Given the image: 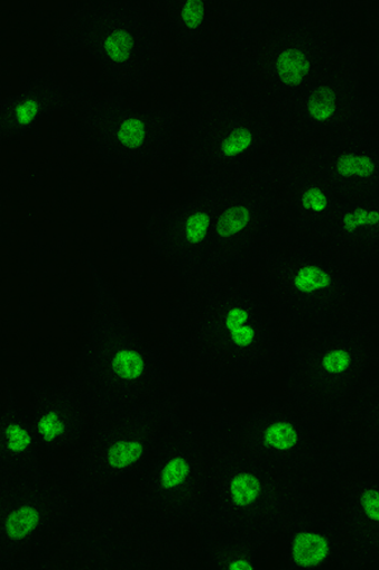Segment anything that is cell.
<instances>
[{
  "instance_id": "9a60e30c",
  "label": "cell",
  "mask_w": 379,
  "mask_h": 570,
  "mask_svg": "<svg viewBox=\"0 0 379 570\" xmlns=\"http://www.w3.org/2000/svg\"><path fill=\"white\" fill-rule=\"evenodd\" d=\"M179 419L174 404L94 417L76 452L70 484L97 489L140 474Z\"/></svg>"
},
{
  "instance_id": "30bf717a",
  "label": "cell",
  "mask_w": 379,
  "mask_h": 570,
  "mask_svg": "<svg viewBox=\"0 0 379 570\" xmlns=\"http://www.w3.org/2000/svg\"><path fill=\"white\" fill-rule=\"evenodd\" d=\"M69 110L89 149L114 167L157 173L180 161L188 115L181 104L136 106L123 96L81 90Z\"/></svg>"
},
{
  "instance_id": "ac0fdd59",
  "label": "cell",
  "mask_w": 379,
  "mask_h": 570,
  "mask_svg": "<svg viewBox=\"0 0 379 570\" xmlns=\"http://www.w3.org/2000/svg\"><path fill=\"white\" fill-rule=\"evenodd\" d=\"M221 189L199 186L189 197L156 207L146 218L148 249L169 265L181 285L205 281L206 255Z\"/></svg>"
},
{
  "instance_id": "7a4b0ae2",
  "label": "cell",
  "mask_w": 379,
  "mask_h": 570,
  "mask_svg": "<svg viewBox=\"0 0 379 570\" xmlns=\"http://www.w3.org/2000/svg\"><path fill=\"white\" fill-rule=\"evenodd\" d=\"M326 2H256L217 70L220 85L243 91L280 117L343 40Z\"/></svg>"
},
{
  "instance_id": "603a6c76",
  "label": "cell",
  "mask_w": 379,
  "mask_h": 570,
  "mask_svg": "<svg viewBox=\"0 0 379 570\" xmlns=\"http://www.w3.org/2000/svg\"><path fill=\"white\" fill-rule=\"evenodd\" d=\"M24 410L42 452L73 453L86 440L94 416L67 383L37 384L27 394Z\"/></svg>"
},
{
  "instance_id": "5b68a950",
  "label": "cell",
  "mask_w": 379,
  "mask_h": 570,
  "mask_svg": "<svg viewBox=\"0 0 379 570\" xmlns=\"http://www.w3.org/2000/svg\"><path fill=\"white\" fill-rule=\"evenodd\" d=\"M286 145L279 116L220 85L201 89L188 109L180 163L198 187H225L271 167Z\"/></svg>"
},
{
  "instance_id": "e0dca14e",
  "label": "cell",
  "mask_w": 379,
  "mask_h": 570,
  "mask_svg": "<svg viewBox=\"0 0 379 570\" xmlns=\"http://www.w3.org/2000/svg\"><path fill=\"white\" fill-rule=\"evenodd\" d=\"M159 13L169 51L182 79L218 68L251 17L256 2L160 0Z\"/></svg>"
},
{
  "instance_id": "d6986e66",
  "label": "cell",
  "mask_w": 379,
  "mask_h": 570,
  "mask_svg": "<svg viewBox=\"0 0 379 570\" xmlns=\"http://www.w3.org/2000/svg\"><path fill=\"white\" fill-rule=\"evenodd\" d=\"M276 165L286 215L282 240L326 245L343 198L300 147L286 145Z\"/></svg>"
},
{
  "instance_id": "f546056e",
  "label": "cell",
  "mask_w": 379,
  "mask_h": 570,
  "mask_svg": "<svg viewBox=\"0 0 379 570\" xmlns=\"http://www.w3.org/2000/svg\"><path fill=\"white\" fill-rule=\"evenodd\" d=\"M373 318L379 335V308L376 312H373Z\"/></svg>"
},
{
  "instance_id": "44dd1931",
  "label": "cell",
  "mask_w": 379,
  "mask_h": 570,
  "mask_svg": "<svg viewBox=\"0 0 379 570\" xmlns=\"http://www.w3.org/2000/svg\"><path fill=\"white\" fill-rule=\"evenodd\" d=\"M277 539L289 569H349L345 531L323 492L305 501L285 521Z\"/></svg>"
},
{
  "instance_id": "9c48e42d",
  "label": "cell",
  "mask_w": 379,
  "mask_h": 570,
  "mask_svg": "<svg viewBox=\"0 0 379 570\" xmlns=\"http://www.w3.org/2000/svg\"><path fill=\"white\" fill-rule=\"evenodd\" d=\"M216 426L292 490L303 495L326 491L336 469L329 426L285 397L227 413Z\"/></svg>"
},
{
  "instance_id": "8fae6325",
  "label": "cell",
  "mask_w": 379,
  "mask_h": 570,
  "mask_svg": "<svg viewBox=\"0 0 379 570\" xmlns=\"http://www.w3.org/2000/svg\"><path fill=\"white\" fill-rule=\"evenodd\" d=\"M212 425L174 422L137 475L134 499L148 521L172 534L208 525L215 482Z\"/></svg>"
},
{
  "instance_id": "ba28073f",
  "label": "cell",
  "mask_w": 379,
  "mask_h": 570,
  "mask_svg": "<svg viewBox=\"0 0 379 570\" xmlns=\"http://www.w3.org/2000/svg\"><path fill=\"white\" fill-rule=\"evenodd\" d=\"M367 274L326 245L286 238L257 263L252 279L289 334L369 307Z\"/></svg>"
},
{
  "instance_id": "6da1fadb",
  "label": "cell",
  "mask_w": 379,
  "mask_h": 570,
  "mask_svg": "<svg viewBox=\"0 0 379 570\" xmlns=\"http://www.w3.org/2000/svg\"><path fill=\"white\" fill-rule=\"evenodd\" d=\"M286 330L252 278L182 285L166 322L171 361L220 390H245L283 366Z\"/></svg>"
},
{
  "instance_id": "2e32d148",
  "label": "cell",
  "mask_w": 379,
  "mask_h": 570,
  "mask_svg": "<svg viewBox=\"0 0 379 570\" xmlns=\"http://www.w3.org/2000/svg\"><path fill=\"white\" fill-rule=\"evenodd\" d=\"M70 485L67 476L41 472L2 483L0 568L26 567L48 553L57 538Z\"/></svg>"
},
{
  "instance_id": "484cf974",
  "label": "cell",
  "mask_w": 379,
  "mask_h": 570,
  "mask_svg": "<svg viewBox=\"0 0 379 570\" xmlns=\"http://www.w3.org/2000/svg\"><path fill=\"white\" fill-rule=\"evenodd\" d=\"M326 246L360 271L379 265V202L345 200Z\"/></svg>"
},
{
  "instance_id": "5bb4252c",
  "label": "cell",
  "mask_w": 379,
  "mask_h": 570,
  "mask_svg": "<svg viewBox=\"0 0 379 570\" xmlns=\"http://www.w3.org/2000/svg\"><path fill=\"white\" fill-rule=\"evenodd\" d=\"M289 145L379 128V100L357 41L341 40L320 71L281 116Z\"/></svg>"
},
{
  "instance_id": "7402d4cb",
  "label": "cell",
  "mask_w": 379,
  "mask_h": 570,
  "mask_svg": "<svg viewBox=\"0 0 379 570\" xmlns=\"http://www.w3.org/2000/svg\"><path fill=\"white\" fill-rule=\"evenodd\" d=\"M296 147L309 156L343 200L379 202V128Z\"/></svg>"
},
{
  "instance_id": "83f0119b",
  "label": "cell",
  "mask_w": 379,
  "mask_h": 570,
  "mask_svg": "<svg viewBox=\"0 0 379 570\" xmlns=\"http://www.w3.org/2000/svg\"><path fill=\"white\" fill-rule=\"evenodd\" d=\"M200 553L212 569H252L258 567V549L216 531L202 532Z\"/></svg>"
},
{
  "instance_id": "7c38bea8",
  "label": "cell",
  "mask_w": 379,
  "mask_h": 570,
  "mask_svg": "<svg viewBox=\"0 0 379 570\" xmlns=\"http://www.w3.org/2000/svg\"><path fill=\"white\" fill-rule=\"evenodd\" d=\"M216 434L215 482L205 531H216L260 549L277 538L286 520L311 495H303L228 440Z\"/></svg>"
},
{
  "instance_id": "3957f363",
  "label": "cell",
  "mask_w": 379,
  "mask_h": 570,
  "mask_svg": "<svg viewBox=\"0 0 379 570\" xmlns=\"http://www.w3.org/2000/svg\"><path fill=\"white\" fill-rule=\"evenodd\" d=\"M64 383L94 417L174 404L168 364L100 275L84 344Z\"/></svg>"
},
{
  "instance_id": "f1b7e54d",
  "label": "cell",
  "mask_w": 379,
  "mask_h": 570,
  "mask_svg": "<svg viewBox=\"0 0 379 570\" xmlns=\"http://www.w3.org/2000/svg\"><path fill=\"white\" fill-rule=\"evenodd\" d=\"M357 43L379 100V3L367 4L365 30Z\"/></svg>"
},
{
  "instance_id": "ffe728a7",
  "label": "cell",
  "mask_w": 379,
  "mask_h": 570,
  "mask_svg": "<svg viewBox=\"0 0 379 570\" xmlns=\"http://www.w3.org/2000/svg\"><path fill=\"white\" fill-rule=\"evenodd\" d=\"M323 493L343 528L349 569H379V465L337 464Z\"/></svg>"
},
{
  "instance_id": "277c9868",
  "label": "cell",
  "mask_w": 379,
  "mask_h": 570,
  "mask_svg": "<svg viewBox=\"0 0 379 570\" xmlns=\"http://www.w3.org/2000/svg\"><path fill=\"white\" fill-rule=\"evenodd\" d=\"M69 485L67 511L57 538L40 560V568L192 567L190 560L193 558L180 535L148 521L133 493L118 484L97 489H77L70 482Z\"/></svg>"
},
{
  "instance_id": "d4e9b609",
  "label": "cell",
  "mask_w": 379,
  "mask_h": 570,
  "mask_svg": "<svg viewBox=\"0 0 379 570\" xmlns=\"http://www.w3.org/2000/svg\"><path fill=\"white\" fill-rule=\"evenodd\" d=\"M80 89L50 80H34L17 94L7 96L0 104V139L2 142L20 139L37 124L59 110L70 109Z\"/></svg>"
},
{
  "instance_id": "52a82bcc",
  "label": "cell",
  "mask_w": 379,
  "mask_h": 570,
  "mask_svg": "<svg viewBox=\"0 0 379 570\" xmlns=\"http://www.w3.org/2000/svg\"><path fill=\"white\" fill-rule=\"evenodd\" d=\"M59 48L88 60L119 96L142 94L170 51L153 2L98 0L73 6L57 29Z\"/></svg>"
},
{
  "instance_id": "cb8c5ba5",
  "label": "cell",
  "mask_w": 379,
  "mask_h": 570,
  "mask_svg": "<svg viewBox=\"0 0 379 570\" xmlns=\"http://www.w3.org/2000/svg\"><path fill=\"white\" fill-rule=\"evenodd\" d=\"M337 464L379 465V371L346 415L329 425Z\"/></svg>"
},
{
  "instance_id": "4316f807",
  "label": "cell",
  "mask_w": 379,
  "mask_h": 570,
  "mask_svg": "<svg viewBox=\"0 0 379 570\" xmlns=\"http://www.w3.org/2000/svg\"><path fill=\"white\" fill-rule=\"evenodd\" d=\"M42 449L24 406L14 393L4 390V407L0 421V476L2 483L21 480L42 471Z\"/></svg>"
},
{
  "instance_id": "4fadbf2b",
  "label": "cell",
  "mask_w": 379,
  "mask_h": 570,
  "mask_svg": "<svg viewBox=\"0 0 379 570\" xmlns=\"http://www.w3.org/2000/svg\"><path fill=\"white\" fill-rule=\"evenodd\" d=\"M276 161L221 189L205 281L252 278L257 263L282 240L286 215Z\"/></svg>"
},
{
  "instance_id": "8992f818",
  "label": "cell",
  "mask_w": 379,
  "mask_h": 570,
  "mask_svg": "<svg viewBox=\"0 0 379 570\" xmlns=\"http://www.w3.org/2000/svg\"><path fill=\"white\" fill-rule=\"evenodd\" d=\"M286 336L283 397L323 424H335L379 371L373 312L367 307Z\"/></svg>"
}]
</instances>
